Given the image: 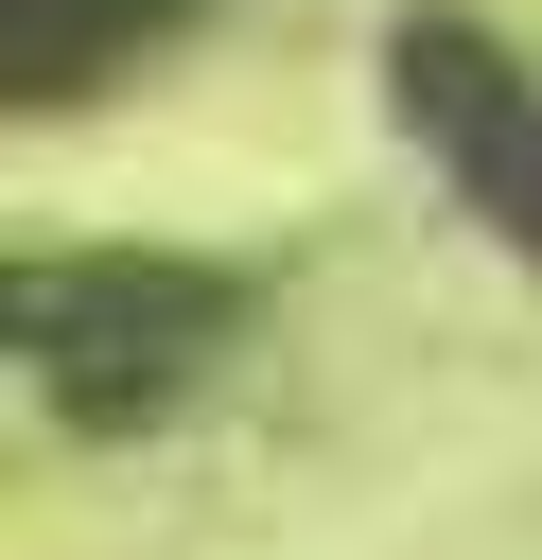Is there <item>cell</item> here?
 I'll list each match as a JSON object with an SVG mask.
<instances>
[{
    "instance_id": "1",
    "label": "cell",
    "mask_w": 542,
    "mask_h": 560,
    "mask_svg": "<svg viewBox=\"0 0 542 560\" xmlns=\"http://www.w3.org/2000/svg\"><path fill=\"white\" fill-rule=\"evenodd\" d=\"M385 88H402V105H420V140H437V158H455V175H472L525 245H542V105H525L472 35H437V18L402 35V70H385Z\"/></svg>"
}]
</instances>
